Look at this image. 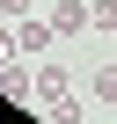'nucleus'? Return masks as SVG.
Returning <instances> with one entry per match:
<instances>
[{"label": "nucleus", "mask_w": 117, "mask_h": 124, "mask_svg": "<svg viewBox=\"0 0 117 124\" xmlns=\"http://www.w3.org/2000/svg\"><path fill=\"white\" fill-rule=\"evenodd\" d=\"M44 22L58 29V44H66L73 29H95V0H51V8H44Z\"/></svg>", "instance_id": "obj_1"}, {"label": "nucleus", "mask_w": 117, "mask_h": 124, "mask_svg": "<svg viewBox=\"0 0 117 124\" xmlns=\"http://www.w3.org/2000/svg\"><path fill=\"white\" fill-rule=\"evenodd\" d=\"M66 95H73L66 66H58V58H37V109H51V102H66Z\"/></svg>", "instance_id": "obj_2"}, {"label": "nucleus", "mask_w": 117, "mask_h": 124, "mask_svg": "<svg viewBox=\"0 0 117 124\" xmlns=\"http://www.w3.org/2000/svg\"><path fill=\"white\" fill-rule=\"evenodd\" d=\"M0 95H8V102H37V66L8 58V66H0Z\"/></svg>", "instance_id": "obj_3"}, {"label": "nucleus", "mask_w": 117, "mask_h": 124, "mask_svg": "<svg viewBox=\"0 0 117 124\" xmlns=\"http://www.w3.org/2000/svg\"><path fill=\"white\" fill-rule=\"evenodd\" d=\"M51 44H58V29H51V22H37V15H29V22H15V51H22V58H44Z\"/></svg>", "instance_id": "obj_4"}, {"label": "nucleus", "mask_w": 117, "mask_h": 124, "mask_svg": "<svg viewBox=\"0 0 117 124\" xmlns=\"http://www.w3.org/2000/svg\"><path fill=\"white\" fill-rule=\"evenodd\" d=\"M88 95H95L102 109H117V58H102V66H95V80H88Z\"/></svg>", "instance_id": "obj_5"}, {"label": "nucleus", "mask_w": 117, "mask_h": 124, "mask_svg": "<svg viewBox=\"0 0 117 124\" xmlns=\"http://www.w3.org/2000/svg\"><path fill=\"white\" fill-rule=\"evenodd\" d=\"M44 117H51V124H81V117H88V109H81V95H66V102H51V109H44Z\"/></svg>", "instance_id": "obj_6"}, {"label": "nucleus", "mask_w": 117, "mask_h": 124, "mask_svg": "<svg viewBox=\"0 0 117 124\" xmlns=\"http://www.w3.org/2000/svg\"><path fill=\"white\" fill-rule=\"evenodd\" d=\"M37 15V0H0V22H29Z\"/></svg>", "instance_id": "obj_7"}, {"label": "nucleus", "mask_w": 117, "mask_h": 124, "mask_svg": "<svg viewBox=\"0 0 117 124\" xmlns=\"http://www.w3.org/2000/svg\"><path fill=\"white\" fill-rule=\"evenodd\" d=\"M8 58H22V51H15V22H0V66Z\"/></svg>", "instance_id": "obj_8"}, {"label": "nucleus", "mask_w": 117, "mask_h": 124, "mask_svg": "<svg viewBox=\"0 0 117 124\" xmlns=\"http://www.w3.org/2000/svg\"><path fill=\"white\" fill-rule=\"evenodd\" d=\"M95 29H117V0H95Z\"/></svg>", "instance_id": "obj_9"}]
</instances>
